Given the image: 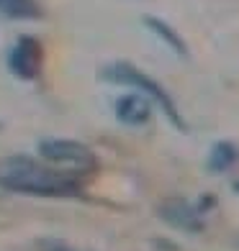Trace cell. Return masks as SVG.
<instances>
[{
    "mask_svg": "<svg viewBox=\"0 0 239 251\" xmlns=\"http://www.w3.org/2000/svg\"><path fill=\"white\" fill-rule=\"evenodd\" d=\"M103 79H108V82H116V85H134V87H139L142 93H147L154 102H159V105H162V110L167 113L170 118H173V123L178 126V128H183V121H180L178 110H175L173 98H170L165 90L154 82V79H149L147 75H142L139 70H134L131 64L119 62V64L106 67V70H103Z\"/></svg>",
    "mask_w": 239,
    "mask_h": 251,
    "instance_id": "cell-2",
    "label": "cell"
},
{
    "mask_svg": "<svg viewBox=\"0 0 239 251\" xmlns=\"http://www.w3.org/2000/svg\"><path fill=\"white\" fill-rule=\"evenodd\" d=\"M0 13L8 18H36L39 8L33 0H0Z\"/></svg>",
    "mask_w": 239,
    "mask_h": 251,
    "instance_id": "cell-9",
    "label": "cell"
},
{
    "mask_svg": "<svg viewBox=\"0 0 239 251\" xmlns=\"http://www.w3.org/2000/svg\"><path fill=\"white\" fill-rule=\"evenodd\" d=\"M8 64H10V72L18 75V77H24V79L36 77L39 64H41V49H39V44L33 41V39H21L16 47H13V51H10Z\"/></svg>",
    "mask_w": 239,
    "mask_h": 251,
    "instance_id": "cell-4",
    "label": "cell"
},
{
    "mask_svg": "<svg viewBox=\"0 0 239 251\" xmlns=\"http://www.w3.org/2000/svg\"><path fill=\"white\" fill-rule=\"evenodd\" d=\"M234 187H237V192H239V182H237V185H234Z\"/></svg>",
    "mask_w": 239,
    "mask_h": 251,
    "instance_id": "cell-10",
    "label": "cell"
},
{
    "mask_svg": "<svg viewBox=\"0 0 239 251\" xmlns=\"http://www.w3.org/2000/svg\"><path fill=\"white\" fill-rule=\"evenodd\" d=\"M152 116L149 100L142 95H123L116 102V118L126 126H144Z\"/></svg>",
    "mask_w": 239,
    "mask_h": 251,
    "instance_id": "cell-5",
    "label": "cell"
},
{
    "mask_svg": "<svg viewBox=\"0 0 239 251\" xmlns=\"http://www.w3.org/2000/svg\"><path fill=\"white\" fill-rule=\"evenodd\" d=\"M144 24H147V28H152L157 36L175 51V54H180V56H185V54H188L185 41L180 39V33H178L175 28H170V24H165V21H159V18H154V16H147V18H144Z\"/></svg>",
    "mask_w": 239,
    "mask_h": 251,
    "instance_id": "cell-6",
    "label": "cell"
},
{
    "mask_svg": "<svg viewBox=\"0 0 239 251\" xmlns=\"http://www.w3.org/2000/svg\"><path fill=\"white\" fill-rule=\"evenodd\" d=\"M39 154L47 159L49 164H62L70 169H83V172H93L95 169V154L80 141L70 139H47L39 144Z\"/></svg>",
    "mask_w": 239,
    "mask_h": 251,
    "instance_id": "cell-3",
    "label": "cell"
},
{
    "mask_svg": "<svg viewBox=\"0 0 239 251\" xmlns=\"http://www.w3.org/2000/svg\"><path fill=\"white\" fill-rule=\"evenodd\" d=\"M0 187L10 192H24V195L64 198L77 195L80 182L70 175L41 167L29 156H10L0 162Z\"/></svg>",
    "mask_w": 239,
    "mask_h": 251,
    "instance_id": "cell-1",
    "label": "cell"
},
{
    "mask_svg": "<svg viewBox=\"0 0 239 251\" xmlns=\"http://www.w3.org/2000/svg\"><path fill=\"white\" fill-rule=\"evenodd\" d=\"M162 215H165L170 223L185 228V231H201L198 215H196V210H193V208H188V205H167V208L162 210Z\"/></svg>",
    "mask_w": 239,
    "mask_h": 251,
    "instance_id": "cell-8",
    "label": "cell"
},
{
    "mask_svg": "<svg viewBox=\"0 0 239 251\" xmlns=\"http://www.w3.org/2000/svg\"><path fill=\"white\" fill-rule=\"evenodd\" d=\"M239 159V151H237V146L229 144V141H219L211 149V156H209V167H211V172H226L234 162Z\"/></svg>",
    "mask_w": 239,
    "mask_h": 251,
    "instance_id": "cell-7",
    "label": "cell"
}]
</instances>
